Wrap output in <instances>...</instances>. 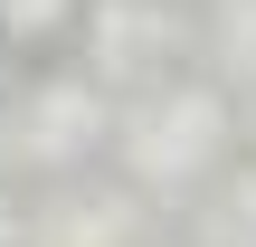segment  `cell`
Here are the masks:
<instances>
[{
    "label": "cell",
    "mask_w": 256,
    "mask_h": 247,
    "mask_svg": "<svg viewBox=\"0 0 256 247\" xmlns=\"http://www.w3.org/2000/svg\"><path fill=\"white\" fill-rule=\"evenodd\" d=\"M66 19H76V0H0V38H10V48H19V38H28V48H48Z\"/></svg>",
    "instance_id": "4"
},
{
    "label": "cell",
    "mask_w": 256,
    "mask_h": 247,
    "mask_svg": "<svg viewBox=\"0 0 256 247\" xmlns=\"http://www.w3.org/2000/svg\"><path fill=\"white\" fill-rule=\"evenodd\" d=\"M48 247H114V228H104L95 209H66V219L48 228Z\"/></svg>",
    "instance_id": "6"
},
{
    "label": "cell",
    "mask_w": 256,
    "mask_h": 247,
    "mask_svg": "<svg viewBox=\"0 0 256 247\" xmlns=\"http://www.w3.org/2000/svg\"><path fill=\"white\" fill-rule=\"evenodd\" d=\"M162 48H180V19L152 0H95V57L104 67H152Z\"/></svg>",
    "instance_id": "3"
},
{
    "label": "cell",
    "mask_w": 256,
    "mask_h": 247,
    "mask_svg": "<svg viewBox=\"0 0 256 247\" xmlns=\"http://www.w3.org/2000/svg\"><path fill=\"white\" fill-rule=\"evenodd\" d=\"M95 143H104V86L95 76H48L19 114V152L28 162H76Z\"/></svg>",
    "instance_id": "2"
},
{
    "label": "cell",
    "mask_w": 256,
    "mask_h": 247,
    "mask_svg": "<svg viewBox=\"0 0 256 247\" xmlns=\"http://www.w3.org/2000/svg\"><path fill=\"white\" fill-rule=\"evenodd\" d=\"M218 48H228V67H256V0L218 10Z\"/></svg>",
    "instance_id": "5"
},
{
    "label": "cell",
    "mask_w": 256,
    "mask_h": 247,
    "mask_svg": "<svg viewBox=\"0 0 256 247\" xmlns=\"http://www.w3.org/2000/svg\"><path fill=\"white\" fill-rule=\"evenodd\" d=\"M218 143H228L218 86H171V95L142 105V124H124V171L142 190H180V181H200L218 162Z\"/></svg>",
    "instance_id": "1"
}]
</instances>
